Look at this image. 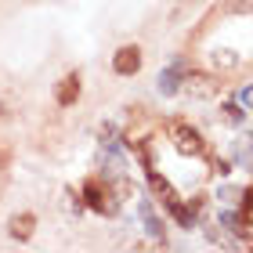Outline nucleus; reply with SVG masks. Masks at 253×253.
I'll use <instances>...</instances> for the list:
<instances>
[{
    "label": "nucleus",
    "instance_id": "17",
    "mask_svg": "<svg viewBox=\"0 0 253 253\" xmlns=\"http://www.w3.org/2000/svg\"><path fill=\"white\" fill-rule=\"evenodd\" d=\"M0 116H4V105H0Z\"/></svg>",
    "mask_w": 253,
    "mask_h": 253
},
{
    "label": "nucleus",
    "instance_id": "2",
    "mask_svg": "<svg viewBox=\"0 0 253 253\" xmlns=\"http://www.w3.org/2000/svg\"><path fill=\"white\" fill-rule=\"evenodd\" d=\"M84 199H87V206L90 210H98V213H116L120 210V195L112 192V188H101L98 181H87V188H84Z\"/></svg>",
    "mask_w": 253,
    "mask_h": 253
},
{
    "label": "nucleus",
    "instance_id": "6",
    "mask_svg": "<svg viewBox=\"0 0 253 253\" xmlns=\"http://www.w3.org/2000/svg\"><path fill=\"white\" fill-rule=\"evenodd\" d=\"M33 228H37V217H33V213H18V217H11V235H15V239H29V235H33Z\"/></svg>",
    "mask_w": 253,
    "mask_h": 253
},
{
    "label": "nucleus",
    "instance_id": "3",
    "mask_svg": "<svg viewBox=\"0 0 253 253\" xmlns=\"http://www.w3.org/2000/svg\"><path fill=\"white\" fill-rule=\"evenodd\" d=\"M181 84H185V90L192 98H213L217 90H221V84H217V76H210V73H199V69H192V73H185V80H181Z\"/></svg>",
    "mask_w": 253,
    "mask_h": 253
},
{
    "label": "nucleus",
    "instance_id": "10",
    "mask_svg": "<svg viewBox=\"0 0 253 253\" xmlns=\"http://www.w3.org/2000/svg\"><path fill=\"white\" fill-rule=\"evenodd\" d=\"M141 221H145V228L152 235H163V221L156 217V210H152V203H141Z\"/></svg>",
    "mask_w": 253,
    "mask_h": 253
},
{
    "label": "nucleus",
    "instance_id": "12",
    "mask_svg": "<svg viewBox=\"0 0 253 253\" xmlns=\"http://www.w3.org/2000/svg\"><path fill=\"white\" fill-rule=\"evenodd\" d=\"M65 210L69 213H80V199H73V192H65Z\"/></svg>",
    "mask_w": 253,
    "mask_h": 253
},
{
    "label": "nucleus",
    "instance_id": "14",
    "mask_svg": "<svg viewBox=\"0 0 253 253\" xmlns=\"http://www.w3.org/2000/svg\"><path fill=\"white\" fill-rule=\"evenodd\" d=\"M221 224H228V228H239V217H235V213H221Z\"/></svg>",
    "mask_w": 253,
    "mask_h": 253
},
{
    "label": "nucleus",
    "instance_id": "9",
    "mask_svg": "<svg viewBox=\"0 0 253 253\" xmlns=\"http://www.w3.org/2000/svg\"><path fill=\"white\" fill-rule=\"evenodd\" d=\"M210 62H213L217 69H235V65H239V54H235L232 47H213Z\"/></svg>",
    "mask_w": 253,
    "mask_h": 253
},
{
    "label": "nucleus",
    "instance_id": "4",
    "mask_svg": "<svg viewBox=\"0 0 253 253\" xmlns=\"http://www.w3.org/2000/svg\"><path fill=\"white\" fill-rule=\"evenodd\" d=\"M112 69H116L120 76H134L137 69H141V51L137 47H120L116 58H112Z\"/></svg>",
    "mask_w": 253,
    "mask_h": 253
},
{
    "label": "nucleus",
    "instance_id": "1",
    "mask_svg": "<svg viewBox=\"0 0 253 253\" xmlns=\"http://www.w3.org/2000/svg\"><path fill=\"white\" fill-rule=\"evenodd\" d=\"M170 141H174V148H177L181 156H203V152H206L203 134L195 130L192 123H185V120H174V123H170Z\"/></svg>",
    "mask_w": 253,
    "mask_h": 253
},
{
    "label": "nucleus",
    "instance_id": "5",
    "mask_svg": "<svg viewBox=\"0 0 253 253\" xmlns=\"http://www.w3.org/2000/svg\"><path fill=\"white\" fill-rule=\"evenodd\" d=\"M54 98H58V105H76V98H80V76H65L58 90H54Z\"/></svg>",
    "mask_w": 253,
    "mask_h": 253
},
{
    "label": "nucleus",
    "instance_id": "15",
    "mask_svg": "<svg viewBox=\"0 0 253 253\" xmlns=\"http://www.w3.org/2000/svg\"><path fill=\"white\" fill-rule=\"evenodd\" d=\"M213 170H217V174H228V170H232V163H228V159H217Z\"/></svg>",
    "mask_w": 253,
    "mask_h": 253
},
{
    "label": "nucleus",
    "instance_id": "11",
    "mask_svg": "<svg viewBox=\"0 0 253 253\" xmlns=\"http://www.w3.org/2000/svg\"><path fill=\"white\" fill-rule=\"evenodd\" d=\"M221 120L232 123V126H239V123H243V109H239V105H224L221 109Z\"/></svg>",
    "mask_w": 253,
    "mask_h": 253
},
{
    "label": "nucleus",
    "instance_id": "13",
    "mask_svg": "<svg viewBox=\"0 0 253 253\" xmlns=\"http://www.w3.org/2000/svg\"><path fill=\"white\" fill-rule=\"evenodd\" d=\"M243 213H253V188L243 192Z\"/></svg>",
    "mask_w": 253,
    "mask_h": 253
},
{
    "label": "nucleus",
    "instance_id": "7",
    "mask_svg": "<svg viewBox=\"0 0 253 253\" xmlns=\"http://www.w3.org/2000/svg\"><path fill=\"white\" fill-rule=\"evenodd\" d=\"M148 185L156 188V195H163V203H167V206H174V203H177V192L170 188V181H163V177L156 174V170H148Z\"/></svg>",
    "mask_w": 253,
    "mask_h": 253
},
{
    "label": "nucleus",
    "instance_id": "16",
    "mask_svg": "<svg viewBox=\"0 0 253 253\" xmlns=\"http://www.w3.org/2000/svg\"><path fill=\"white\" fill-rule=\"evenodd\" d=\"M239 98H243V105H250V109H253V87H246V90H243Z\"/></svg>",
    "mask_w": 253,
    "mask_h": 253
},
{
    "label": "nucleus",
    "instance_id": "8",
    "mask_svg": "<svg viewBox=\"0 0 253 253\" xmlns=\"http://www.w3.org/2000/svg\"><path fill=\"white\" fill-rule=\"evenodd\" d=\"M177 87H181V65L163 69V73H159V94H174Z\"/></svg>",
    "mask_w": 253,
    "mask_h": 253
}]
</instances>
